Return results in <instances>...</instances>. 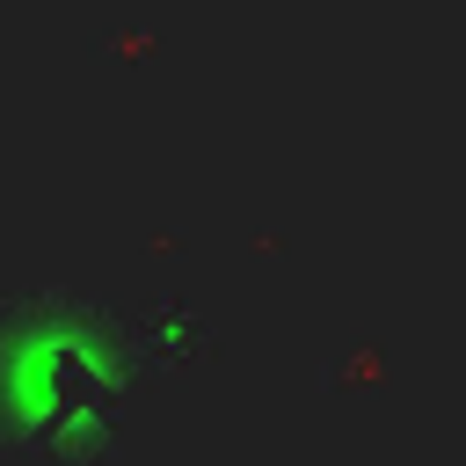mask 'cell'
Listing matches in <instances>:
<instances>
[{
  "label": "cell",
  "instance_id": "obj_1",
  "mask_svg": "<svg viewBox=\"0 0 466 466\" xmlns=\"http://www.w3.org/2000/svg\"><path fill=\"white\" fill-rule=\"evenodd\" d=\"M124 386V342L73 306H36L0 342V415L22 430H80L109 415Z\"/></svg>",
  "mask_w": 466,
  "mask_h": 466
}]
</instances>
